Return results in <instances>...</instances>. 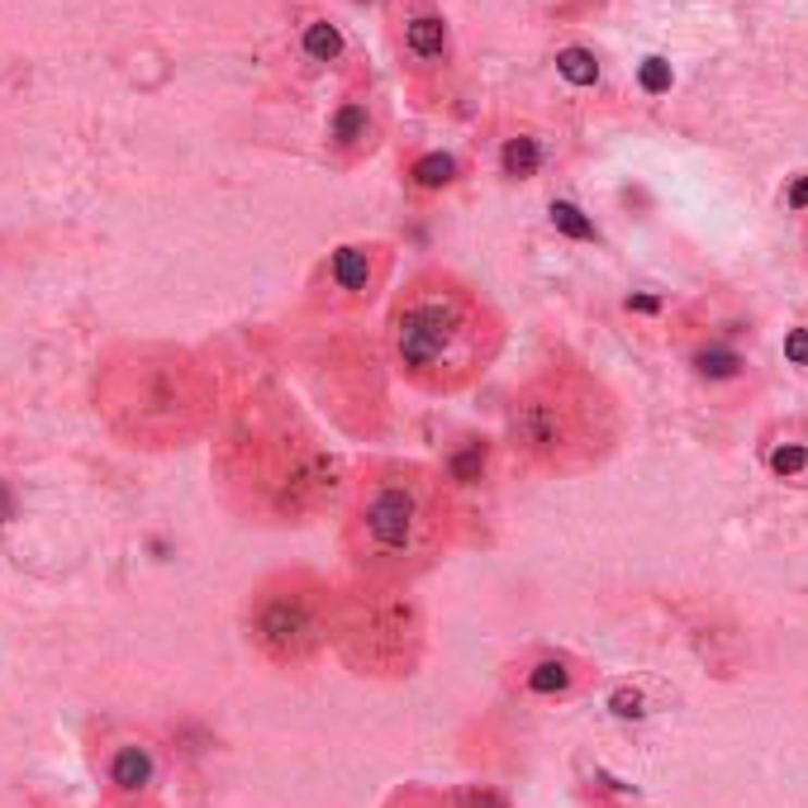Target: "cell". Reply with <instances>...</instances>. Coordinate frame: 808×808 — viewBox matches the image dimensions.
<instances>
[{
	"label": "cell",
	"instance_id": "6da1fadb",
	"mask_svg": "<svg viewBox=\"0 0 808 808\" xmlns=\"http://www.w3.org/2000/svg\"><path fill=\"white\" fill-rule=\"evenodd\" d=\"M457 528L452 486L424 462L381 457L352 480L343 556L362 580L414 585L442 562Z\"/></svg>",
	"mask_w": 808,
	"mask_h": 808
},
{
	"label": "cell",
	"instance_id": "7a4b0ae2",
	"mask_svg": "<svg viewBox=\"0 0 808 808\" xmlns=\"http://www.w3.org/2000/svg\"><path fill=\"white\" fill-rule=\"evenodd\" d=\"M623 400L585 367H542L510 395L504 442L538 476H590L623 442Z\"/></svg>",
	"mask_w": 808,
	"mask_h": 808
},
{
	"label": "cell",
	"instance_id": "3957f363",
	"mask_svg": "<svg viewBox=\"0 0 808 808\" xmlns=\"http://www.w3.org/2000/svg\"><path fill=\"white\" fill-rule=\"evenodd\" d=\"M390 357L395 371L424 395H462L500 357L504 323L472 285L424 277L404 285L390 309Z\"/></svg>",
	"mask_w": 808,
	"mask_h": 808
},
{
	"label": "cell",
	"instance_id": "277c9868",
	"mask_svg": "<svg viewBox=\"0 0 808 808\" xmlns=\"http://www.w3.org/2000/svg\"><path fill=\"white\" fill-rule=\"evenodd\" d=\"M229 500L257 524H309L343 490V466L305 419L257 404L224 452Z\"/></svg>",
	"mask_w": 808,
	"mask_h": 808
},
{
	"label": "cell",
	"instance_id": "5b68a950",
	"mask_svg": "<svg viewBox=\"0 0 808 808\" xmlns=\"http://www.w3.org/2000/svg\"><path fill=\"white\" fill-rule=\"evenodd\" d=\"M96 409L128 448H186L215 419L219 381L181 347H124L96 371Z\"/></svg>",
	"mask_w": 808,
	"mask_h": 808
},
{
	"label": "cell",
	"instance_id": "8992f818",
	"mask_svg": "<svg viewBox=\"0 0 808 808\" xmlns=\"http://www.w3.org/2000/svg\"><path fill=\"white\" fill-rule=\"evenodd\" d=\"M333 651L362 681H409L428 651V614L409 585L352 580L333 604Z\"/></svg>",
	"mask_w": 808,
	"mask_h": 808
},
{
	"label": "cell",
	"instance_id": "52a82bcc",
	"mask_svg": "<svg viewBox=\"0 0 808 808\" xmlns=\"http://www.w3.org/2000/svg\"><path fill=\"white\" fill-rule=\"evenodd\" d=\"M333 604L338 590L305 566L271 571L247 590L243 637L267 666L305 671L333 647Z\"/></svg>",
	"mask_w": 808,
	"mask_h": 808
},
{
	"label": "cell",
	"instance_id": "ba28073f",
	"mask_svg": "<svg viewBox=\"0 0 808 808\" xmlns=\"http://www.w3.org/2000/svg\"><path fill=\"white\" fill-rule=\"evenodd\" d=\"M510 685L532 703H571L595 689V666L566 647H538L510 666Z\"/></svg>",
	"mask_w": 808,
	"mask_h": 808
},
{
	"label": "cell",
	"instance_id": "9c48e42d",
	"mask_svg": "<svg viewBox=\"0 0 808 808\" xmlns=\"http://www.w3.org/2000/svg\"><path fill=\"white\" fill-rule=\"evenodd\" d=\"M100 780L110 799H152L162 780V756L148 737H114L100 751Z\"/></svg>",
	"mask_w": 808,
	"mask_h": 808
},
{
	"label": "cell",
	"instance_id": "30bf717a",
	"mask_svg": "<svg viewBox=\"0 0 808 808\" xmlns=\"http://www.w3.org/2000/svg\"><path fill=\"white\" fill-rule=\"evenodd\" d=\"M756 462L775 486H808V419H775L756 438Z\"/></svg>",
	"mask_w": 808,
	"mask_h": 808
},
{
	"label": "cell",
	"instance_id": "8fae6325",
	"mask_svg": "<svg viewBox=\"0 0 808 808\" xmlns=\"http://www.w3.org/2000/svg\"><path fill=\"white\" fill-rule=\"evenodd\" d=\"M385 808H514V799L494 785H400Z\"/></svg>",
	"mask_w": 808,
	"mask_h": 808
},
{
	"label": "cell",
	"instance_id": "7c38bea8",
	"mask_svg": "<svg viewBox=\"0 0 808 808\" xmlns=\"http://www.w3.org/2000/svg\"><path fill=\"white\" fill-rule=\"evenodd\" d=\"M329 281L343 299L362 305V299H371L376 285H381V253H376V247H362V243H343L329 257Z\"/></svg>",
	"mask_w": 808,
	"mask_h": 808
},
{
	"label": "cell",
	"instance_id": "4fadbf2b",
	"mask_svg": "<svg viewBox=\"0 0 808 808\" xmlns=\"http://www.w3.org/2000/svg\"><path fill=\"white\" fill-rule=\"evenodd\" d=\"M689 367H695L699 381H709V385H727V381H737L742 371H747V357L733 347V343H699L695 347V357H689Z\"/></svg>",
	"mask_w": 808,
	"mask_h": 808
},
{
	"label": "cell",
	"instance_id": "5bb4252c",
	"mask_svg": "<svg viewBox=\"0 0 808 808\" xmlns=\"http://www.w3.org/2000/svg\"><path fill=\"white\" fill-rule=\"evenodd\" d=\"M538 167H542V143L532 138V134H514V138H504V148H500V172L510 176V181H528V176H538Z\"/></svg>",
	"mask_w": 808,
	"mask_h": 808
},
{
	"label": "cell",
	"instance_id": "9a60e30c",
	"mask_svg": "<svg viewBox=\"0 0 808 808\" xmlns=\"http://www.w3.org/2000/svg\"><path fill=\"white\" fill-rule=\"evenodd\" d=\"M329 138L338 143V148H367V143H371V110L357 106V100L338 106L333 124H329Z\"/></svg>",
	"mask_w": 808,
	"mask_h": 808
},
{
	"label": "cell",
	"instance_id": "2e32d148",
	"mask_svg": "<svg viewBox=\"0 0 808 808\" xmlns=\"http://www.w3.org/2000/svg\"><path fill=\"white\" fill-rule=\"evenodd\" d=\"M486 457H490L486 438H466V448H457L448 457V466H442V480H448V486H476V480L486 476Z\"/></svg>",
	"mask_w": 808,
	"mask_h": 808
},
{
	"label": "cell",
	"instance_id": "e0dca14e",
	"mask_svg": "<svg viewBox=\"0 0 808 808\" xmlns=\"http://www.w3.org/2000/svg\"><path fill=\"white\" fill-rule=\"evenodd\" d=\"M404 44L414 58H442L448 53V24H442V15H414L404 24Z\"/></svg>",
	"mask_w": 808,
	"mask_h": 808
},
{
	"label": "cell",
	"instance_id": "ac0fdd59",
	"mask_svg": "<svg viewBox=\"0 0 808 808\" xmlns=\"http://www.w3.org/2000/svg\"><path fill=\"white\" fill-rule=\"evenodd\" d=\"M457 158H452V152H424L419 162L409 167V176H414V186L419 191H442V186H452V181H457Z\"/></svg>",
	"mask_w": 808,
	"mask_h": 808
},
{
	"label": "cell",
	"instance_id": "d6986e66",
	"mask_svg": "<svg viewBox=\"0 0 808 808\" xmlns=\"http://www.w3.org/2000/svg\"><path fill=\"white\" fill-rule=\"evenodd\" d=\"M556 72H562L571 86H595L599 82V58L590 53V48H562V53H556Z\"/></svg>",
	"mask_w": 808,
	"mask_h": 808
},
{
	"label": "cell",
	"instance_id": "ffe728a7",
	"mask_svg": "<svg viewBox=\"0 0 808 808\" xmlns=\"http://www.w3.org/2000/svg\"><path fill=\"white\" fill-rule=\"evenodd\" d=\"M338 53H343V34H338V24L329 20H315L305 29V58H315V62H333Z\"/></svg>",
	"mask_w": 808,
	"mask_h": 808
},
{
	"label": "cell",
	"instance_id": "44dd1931",
	"mask_svg": "<svg viewBox=\"0 0 808 808\" xmlns=\"http://www.w3.org/2000/svg\"><path fill=\"white\" fill-rule=\"evenodd\" d=\"M552 224L562 233H571V238H595V224L571 200H552Z\"/></svg>",
	"mask_w": 808,
	"mask_h": 808
},
{
	"label": "cell",
	"instance_id": "7402d4cb",
	"mask_svg": "<svg viewBox=\"0 0 808 808\" xmlns=\"http://www.w3.org/2000/svg\"><path fill=\"white\" fill-rule=\"evenodd\" d=\"M642 86L651 90V96H661V90H671V62L647 58V62H642Z\"/></svg>",
	"mask_w": 808,
	"mask_h": 808
},
{
	"label": "cell",
	"instance_id": "603a6c76",
	"mask_svg": "<svg viewBox=\"0 0 808 808\" xmlns=\"http://www.w3.org/2000/svg\"><path fill=\"white\" fill-rule=\"evenodd\" d=\"M785 357L794 362V367H808V329H794L785 338Z\"/></svg>",
	"mask_w": 808,
	"mask_h": 808
},
{
	"label": "cell",
	"instance_id": "cb8c5ba5",
	"mask_svg": "<svg viewBox=\"0 0 808 808\" xmlns=\"http://www.w3.org/2000/svg\"><path fill=\"white\" fill-rule=\"evenodd\" d=\"M789 205H794V210H808V176H799L789 186Z\"/></svg>",
	"mask_w": 808,
	"mask_h": 808
},
{
	"label": "cell",
	"instance_id": "d4e9b609",
	"mask_svg": "<svg viewBox=\"0 0 808 808\" xmlns=\"http://www.w3.org/2000/svg\"><path fill=\"white\" fill-rule=\"evenodd\" d=\"M110 808H158L152 799H110Z\"/></svg>",
	"mask_w": 808,
	"mask_h": 808
}]
</instances>
